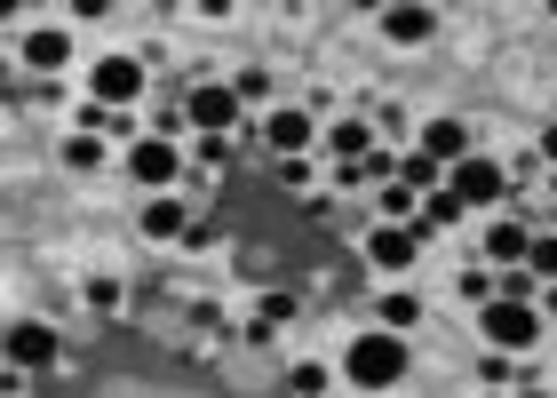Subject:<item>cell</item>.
Returning a JSON list of instances; mask_svg holds the SVG:
<instances>
[{
	"label": "cell",
	"instance_id": "6da1fadb",
	"mask_svg": "<svg viewBox=\"0 0 557 398\" xmlns=\"http://www.w3.org/2000/svg\"><path fill=\"white\" fill-rule=\"evenodd\" d=\"M407 335H391V327H374V335H350L343 343V383L350 390H398L407 383Z\"/></svg>",
	"mask_w": 557,
	"mask_h": 398
},
{
	"label": "cell",
	"instance_id": "7a4b0ae2",
	"mask_svg": "<svg viewBox=\"0 0 557 398\" xmlns=\"http://www.w3.org/2000/svg\"><path fill=\"white\" fill-rule=\"evenodd\" d=\"M478 335H486V351H502V359H534L549 327H542L534 303H486L478 311Z\"/></svg>",
	"mask_w": 557,
	"mask_h": 398
},
{
	"label": "cell",
	"instance_id": "3957f363",
	"mask_svg": "<svg viewBox=\"0 0 557 398\" xmlns=\"http://www.w3.org/2000/svg\"><path fill=\"white\" fill-rule=\"evenodd\" d=\"M144 88H151V64L144 57H96L88 64V104H104V112H128Z\"/></svg>",
	"mask_w": 557,
	"mask_h": 398
},
{
	"label": "cell",
	"instance_id": "277c9868",
	"mask_svg": "<svg viewBox=\"0 0 557 398\" xmlns=\"http://www.w3.org/2000/svg\"><path fill=\"white\" fill-rule=\"evenodd\" d=\"M184 120H191L199 136H239V128H247L232 80H191V88H184Z\"/></svg>",
	"mask_w": 557,
	"mask_h": 398
},
{
	"label": "cell",
	"instance_id": "5b68a950",
	"mask_svg": "<svg viewBox=\"0 0 557 398\" xmlns=\"http://www.w3.org/2000/svg\"><path fill=\"white\" fill-rule=\"evenodd\" d=\"M0 359H9L16 375H48V366L64 359V335L48 327V319H16V327L0 335Z\"/></svg>",
	"mask_w": 557,
	"mask_h": 398
},
{
	"label": "cell",
	"instance_id": "8992f818",
	"mask_svg": "<svg viewBox=\"0 0 557 398\" xmlns=\"http://www.w3.org/2000/svg\"><path fill=\"white\" fill-rule=\"evenodd\" d=\"M446 191L462 199V208H510V167L486 160V152H470L462 167H446Z\"/></svg>",
	"mask_w": 557,
	"mask_h": 398
},
{
	"label": "cell",
	"instance_id": "52a82bcc",
	"mask_svg": "<svg viewBox=\"0 0 557 398\" xmlns=\"http://www.w3.org/2000/svg\"><path fill=\"white\" fill-rule=\"evenodd\" d=\"M120 167H128V176H136L144 191H175V184H184V152H175L168 136H136Z\"/></svg>",
	"mask_w": 557,
	"mask_h": 398
},
{
	"label": "cell",
	"instance_id": "ba28073f",
	"mask_svg": "<svg viewBox=\"0 0 557 398\" xmlns=\"http://www.w3.org/2000/svg\"><path fill=\"white\" fill-rule=\"evenodd\" d=\"M263 144H271V160H311L319 120L302 112V104H271V112H263Z\"/></svg>",
	"mask_w": 557,
	"mask_h": 398
},
{
	"label": "cell",
	"instance_id": "9c48e42d",
	"mask_svg": "<svg viewBox=\"0 0 557 398\" xmlns=\"http://www.w3.org/2000/svg\"><path fill=\"white\" fill-rule=\"evenodd\" d=\"M422 223H374L367 232V263L374 271H414V256H422Z\"/></svg>",
	"mask_w": 557,
	"mask_h": 398
},
{
	"label": "cell",
	"instance_id": "30bf717a",
	"mask_svg": "<svg viewBox=\"0 0 557 398\" xmlns=\"http://www.w3.org/2000/svg\"><path fill=\"white\" fill-rule=\"evenodd\" d=\"M414 152H422V160H438V167H462V160L478 152V144H470V120H454V112H438V120H422Z\"/></svg>",
	"mask_w": 557,
	"mask_h": 398
},
{
	"label": "cell",
	"instance_id": "8fae6325",
	"mask_svg": "<svg viewBox=\"0 0 557 398\" xmlns=\"http://www.w3.org/2000/svg\"><path fill=\"white\" fill-rule=\"evenodd\" d=\"M374 24H383L391 48H422L430 33H438V9H430V0H398V9H383Z\"/></svg>",
	"mask_w": 557,
	"mask_h": 398
},
{
	"label": "cell",
	"instance_id": "7c38bea8",
	"mask_svg": "<svg viewBox=\"0 0 557 398\" xmlns=\"http://www.w3.org/2000/svg\"><path fill=\"white\" fill-rule=\"evenodd\" d=\"M16 57H24V72H64L72 64V33L64 24H33V33L16 40Z\"/></svg>",
	"mask_w": 557,
	"mask_h": 398
},
{
	"label": "cell",
	"instance_id": "4fadbf2b",
	"mask_svg": "<svg viewBox=\"0 0 557 398\" xmlns=\"http://www.w3.org/2000/svg\"><path fill=\"white\" fill-rule=\"evenodd\" d=\"M184 223H191V208H184V191H151V208H136V232L160 247V239H184Z\"/></svg>",
	"mask_w": 557,
	"mask_h": 398
},
{
	"label": "cell",
	"instance_id": "5bb4252c",
	"mask_svg": "<svg viewBox=\"0 0 557 398\" xmlns=\"http://www.w3.org/2000/svg\"><path fill=\"white\" fill-rule=\"evenodd\" d=\"M525 247H534V223H525V215H502V223H486V263L518 271V263H525Z\"/></svg>",
	"mask_w": 557,
	"mask_h": 398
},
{
	"label": "cell",
	"instance_id": "9a60e30c",
	"mask_svg": "<svg viewBox=\"0 0 557 398\" xmlns=\"http://www.w3.org/2000/svg\"><path fill=\"white\" fill-rule=\"evenodd\" d=\"M319 152L335 160V167H350V160H367V152H374V120H335V128L319 136Z\"/></svg>",
	"mask_w": 557,
	"mask_h": 398
},
{
	"label": "cell",
	"instance_id": "2e32d148",
	"mask_svg": "<svg viewBox=\"0 0 557 398\" xmlns=\"http://www.w3.org/2000/svg\"><path fill=\"white\" fill-rule=\"evenodd\" d=\"M374 319H383L391 335H414L422 327V295L414 287H383V311H374Z\"/></svg>",
	"mask_w": 557,
	"mask_h": 398
},
{
	"label": "cell",
	"instance_id": "e0dca14e",
	"mask_svg": "<svg viewBox=\"0 0 557 398\" xmlns=\"http://www.w3.org/2000/svg\"><path fill=\"white\" fill-rule=\"evenodd\" d=\"M57 160L72 167V176H96V167H104L112 152H104V136H64V144H57Z\"/></svg>",
	"mask_w": 557,
	"mask_h": 398
},
{
	"label": "cell",
	"instance_id": "ac0fdd59",
	"mask_svg": "<svg viewBox=\"0 0 557 398\" xmlns=\"http://www.w3.org/2000/svg\"><path fill=\"white\" fill-rule=\"evenodd\" d=\"M462 215H470V208H462V199H454L446 184H438V191H430L422 208H414V223H422V232H454V223H462Z\"/></svg>",
	"mask_w": 557,
	"mask_h": 398
},
{
	"label": "cell",
	"instance_id": "d6986e66",
	"mask_svg": "<svg viewBox=\"0 0 557 398\" xmlns=\"http://www.w3.org/2000/svg\"><path fill=\"white\" fill-rule=\"evenodd\" d=\"M398 184H407L414 199H430V191L446 184V167H438V160H422V152H398Z\"/></svg>",
	"mask_w": 557,
	"mask_h": 398
},
{
	"label": "cell",
	"instance_id": "ffe728a7",
	"mask_svg": "<svg viewBox=\"0 0 557 398\" xmlns=\"http://www.w3.org/2000/svg\"><path fill=\"white\" fill-rule=\"evenodd\" d=\"M232 160H239V144H232V136H199V144H191V167H199V176H223Z\"/></svg>",
	"mask_w": 557,
	"mask_h": 398
},
{
	"label": "cell",
	"instance_id": "44dd1931",
	"mask_svg": "<svg viewBox=\"0 0 557 398\" xmlns=\"http://www.w3.org/2000/svg\"><path fill=\"white\" fill-rule=\"evenodd\" d=\"M414 208H422V199L407 184H374V215H383V223H414Z\"/></svg>",
	"mask_w": 557,
	"mask_h": 398
},
{
	"label": "cell",
	"instance_id": "7402d4cb",
	"mask_svg": "<svg viewBox=\"0 0 557 398\" xmlns=\"http://www.w3.org/2000/svg\"><path fill=\"white\" fill-rule=\"evenodd\" d=\"M232 96H239V112H247V104H271V96H278V80H271L263 64H247V72H232Z\"/></svg>",
	"mask_w": 557,
	"mask_h": 398
},
{
	"label": "cell",
	"instance_id": "603a6c76",
	"mask_svg": "<svg viewBox=\"0 0 557 398\" xmlns=\"http://www.w3.org/2000/svg\"><path fill=\"white\" fill-rule=\"evenodd\" d=\"M287 390H295V398H326V390H335V375H326L319 359H295V366H287Z\"/></svg>",
	"mask_w": 557,
	"mask_h": 398
},
{
	"label": "cell",
	"instance_id": "cb8c5ba5",
	"mask_svg": "<svg viewBox=\"0 0 557 398\" xmlns=\"http://www.w3.org/2000/svg\"><path fill=\"white\" fill-rule=\"evenodd\" d=\"M525 271H534V287H557V232H534V247H525Z\"/></svg>",
	"mask_w": 557,
	"mask_h": 398
},
{
	"label": "cell",
	"instance_id": "d4e9b609",
	"mask_svg": "<svg viewBox=\"0 0 557 398\" xmlns=\"http://www.w3.org/2000/svg\"><path fill=\"white\" fill-rule=\"evenodd\" d=\"M454 295L486 311V303H494V271H470V263H462V271H454Z\"/></svg>",
	"mask_w": 557,
	"mask_h": 398
},
{
	"label": "cell",
	"instance_id": "484cf974",
	"mask_svg": "<svg viewBox=\"0 0 557 398\" xmlns=\"http://www.w3.org/2000/svg\"><path fill=\"white\" fill-rule=\"evenodd\" d=\"M295 311H302V303H295L287 287H271L263 303H256V319H263V327H295Z\"/></svg>",
	"mask_w": 557,
	"mask_h": 398
},
{
	"label": "cell",
	"instance_id": "4316f807",
	"mask_svg": "<svg viewBox=\"0 0 557 398\" xmlns=\"http://www.w3.org/2000/svg\"><path fill=\"white\" fill-rule=\"evenodd\" d=\"M88 311H120V279H112V271H96V279H88Z\"/></svg>",
	"mask_w": 557,
	"mask_h": 398
},
{
	"label": "cell",
	"instance_id": "83f0119b",
	"mask_svg": "<svg viewBox=\"0 0 557 398\" xmlns=\"http://www.w3.org/2000/svg\"><path fill=\"white\" fill-rule=\"evenodd\" d=\"M478 383H486V390H502V383H510V359H502V351H486V359H478Z\"/></svg>",
	"mask_w": 557,
	"mask_h": 398
},
{
	"label": "cell",
	"instance_id": "f1b7e54d",
	"mask_svg": "<svg viewBox=\"0 0 557 398\" xmlns=\"http://www.w3.org/2000/svg\"><path fill=\"white\" fill-rule=\"evenodd\" d=\"M534 176H549L542 152H518V160H510V184H534Z\"/></svg>",
	"mask_w": 557,
	"mask_h": 398
},
{
	"label": "cell",
	"instance_id": "f546056e",
	"mask_svg": "<svg viewBox=\"0 0 557 398\" xmlns=\"http://www.w3.org/2000/svg\"><path fill=\"white\" fill-rule=\"evenodd\" d=\"M184 247H215V215H191L184 223Z\"/></svg>",
	"mask_w": 557,
	"mask_h": 398
},
{
	"label": "cell",
	"instance_id": "4dcf8cb0",
	"mask_svg": "<svg viewBox=\"0 0 557 398\" xmlns=\"http://www.w3.org/2000/svg\"><path fill=\"white\" fill-rule=\"evenodd\" d=\"M534 152H542V167H557V120H549V128L534 136Z\"/></svg>",
	"mask_w": 557,
	"mask_h": 398
},
{
	"label": "cell",
	"instance_id": "1f68e13d",
	"mask_svg": "<svg viewBox=\"0 0 557 398\" xmlns=\"http://www.w3.org/2000/svg\"><path fill=\"white\" fill-rule=\"evenodd\" d=\"M534 311H549V319H557V287H542V295H534Z\"/></svg>",
	"mask_w": 557,
	"mask_h": 398
},
{
	"label": "cell",
	"instance_id": "d6a6232c",
	"mask_svg": "<svg viewBox=\"0 0 557 398\" xmlns=\"http://www.w3.org/2000/svg\"><path fill=\"white\" fill-rule=\"evenodd\" d=\"M16 16H24V9H16V0H0V24H16Z\"/></svg>",
	"mask_w": 557,
	"mask_h": 398
},
{
	"label": "cell",
	"instance_id": "836d02e7",
	"mask_svg": "<svg viewBox=\"0 0 557 398\" xmlns=\"http://www.w3.org/2000/svg\"><path fill=\"white\" fill-rule=\"evenodd\" d=\"M510 398H549V390H534V383H525V390H510Z\"/></svg>",
	"mask_w": 557,
	"mask_h": 398
},
{
	"label": "cell",
	"instance_id": "e575fe53",
	"mask_svg": "<svg viewBox=\"0 0 557 398\" xmlns=\"http://www.w3.org/2000/svg\"><path fill=\"white\" fill-rule=\"evenodd\" d=\"M549 208H557V167H549Z\"/></svg>",
	"mask_w": 557,
	"mask_h": 398
}]
</instances>
